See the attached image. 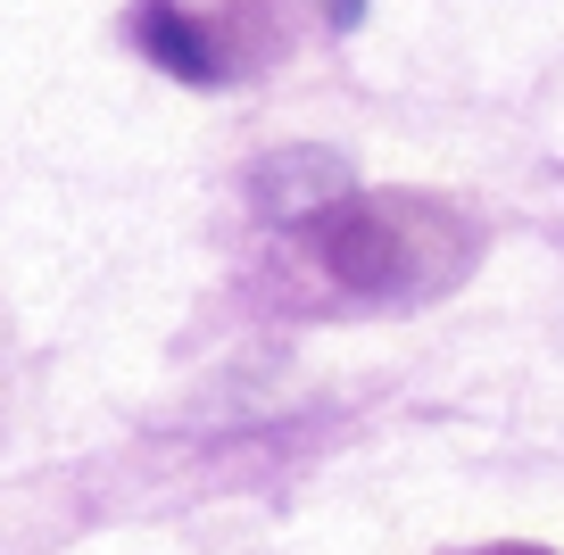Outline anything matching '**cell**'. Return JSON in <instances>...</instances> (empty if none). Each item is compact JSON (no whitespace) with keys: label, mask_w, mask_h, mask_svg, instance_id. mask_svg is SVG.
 Returning a JSON list of instances; mask_svg holds the SVG:
<instances>
[{"label":"cell","mask_w":564,"mask_h":555,"mask_svg":"<svg viewBox=\"0 0 564 555\" xmlns=\"http://www.w3.org/2000/svg\"><path fill=\"white\" fill-rule=\"evenodd\" d=\"M316 258L333 265V282L349 291H390L406 265V241H399V216L390 208H366V199H340L333 216H316Z\"/></svg>","instance_id":"1"},{"label":"cell","mask_w":564,"mask_h":555,"mask_svg":"<svg viewBox=\"0 0 564 555\" xmlns=\"http://www.w3.org/2000/svg\"><path fill=\"white\" fill-rule=\"evenodd\" d=\"M249 192H258V216H274V225H316L349 199V166L333 150H282L249 174Z\"/></svg>","instance_id":"2"}]
</instances>
